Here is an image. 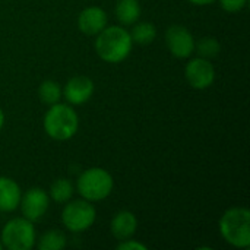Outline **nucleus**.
<instances>
[{
    "mask_svg": "<svg viewBox=\"0 0 250 250\" xmlns=\"http://www.w3.org/2000/svg\"><path fill=\"white\" fill-rule=\"evenodd\" d=\"M190 1L192 4H196V6H208V4H212L215 0H188Z\"/></svg>",
    "mask_w": 250,
    "mask_h": 250,
    "instance_id": "obj_22",
    "label": "nucleus"
},
{
    "mask_svg": "<svg viewBox=\"0 0 250 250\" xmlns=\"http://www.w3.org/2000/svg\"><path fill=\"white\" fill-rule=\"evenodd\" d=\"M111 234L119 240H126L135 236L138 230V220L133 212L130 211H119L110 223Z\"/></svg>",
    "mask_w": 250,
    "mask_h": 250,
    "instance_id": "obj_12",
    "label": "nucleus"
},
{
    "mask_svg": "<svg viewBox=\"0 0 250 250\" xmlns=\"http://www.w3.org/2000/svg\"><path fill=\"white\" fill-rule=\"evenodd\" d=\"M117 249L119 250H146L148 248H146L144 243L136 242V240H133V239L130 237V239L122 240V242L117 245Z\"/></svg>",
    "mask_w": 250,
    "mask_h": 250,
    "instance_id": "obj_21",
    "label": "nucleus"
},
{
    "mask_svg": "<svg viewBox=\"0 0 250 250\" xmlns=\"http://www.w3.org/2000/svg\"><path fill=\"white\" fill-rule=\"evenodd\" d=\"M3 248L9 250H31L35 245L34 223L22 218H13L7 221L0 236Z\"/></svg>",
    "mask_w": 250,
    "mask_h": 250,
    "instance_id": "obj_5",
    "label": "nucleus"
},
{
    "mask_svg": "<svg viewBox=\"0 0 250 250\" xmlns=\"http://www.w3.org/2000/svg\"><path fill=\"white\" fill-rule=\"evenodd\" d=\"M97 218L95 207L86 199L67 201L62 211V223L72 233H83L92 227Z\"/></svg>",
    "mask_w": 250,
    "mask_h": 250,
    "instance_id": "obj_6",
    "label": "nucleus"
},
{
    "mask_svg": "<svg viewBox=\"0 0 250 250\" xmlns=\"http://www.w3.org/2000/svg\"><path fill=\"white\" fill-rule=\"evenodd\" d=\"M108 23V16L104 9L98 6L85 7L78 16V28L85 35L100 34Z\"/></svg>",
    "mask_w": 250,
    "mask_h": 250,
    "instance_id": "obj_11",
    "label": "nucleus"
},
{
    "mask_svg": "<svg viewBox=\"0 0 250 250\" xmlns=\"http://www.w3.org/2000/svg\"><path fill=\"white\" fill-rule=\"evenodd\" d=\"M3 249V245H1V240H0V250Z\"/></svg>",
    "mask_w": 250,
    "mask_h": 250,
    "instance_id": "obj_24",
    "label": "nucleus"
},
{
    "mask_svg": "<svg viewBox=\"0 0 250 250\" xmlns=\"http://www.w3.org/2000/svg\"><path fill=\"white\" fill-rule=\"evenodd\" d=\"M94 89H95L94 82L88 76L76 75L66 82V85L63 88V95L69 104L82 105L91 100Z\"/></svg>",
    "mask_w": 250,
    "mask_h": 250,
    "instance_id": "obj_10",
    "label": "nucleus"
},
{
    "mask_svg": "<svg viewBox=\"0 0 250 250\" xmlns=\"http://www.w3.org/2000/svg\"><path fill=\"white\" fill-rule=\"evenodd\" d=\"M73 183L69 179H56L50 186L48 196L57 204H66L73 196Z\"/></svg>",
    "mask_w": 250,
    "mask_h": 250,
    "instance_id": "obj_15",
    "label": "nucleus"
},
{
    "mask_svg": "<svg viewBox=\"0 0 250 250\" xmlns=\"http://www.w3.org/2000/svg\"><path fill=\"white\" fill-rule=\"evenodd\" d=\"M22 190L10 177H0V212H13L21 202Z\"/></svg>",
    "mask_w": 250,
    "mask_h": 250,
    "instance_id": "obj_13",
    "label": "nucleus"
},
{
    "mask_svg": "<svg viewBox=\"0 0 250 250\" xmlns=\"http://www.w3.org/2000/svg\"><path fill=\"white\" fill-rule=\"evenodd\" d=\"M3 125H4V113H3V110L0 108V130L3 129Z\"/></svg>",
    "mask_w": 250,
    "mask_h": 250,
    "instance_id": "obj_23",
    "label": "nucleus"
},
{
    "mask_svg": "<svg viewBox=\"0 0 250 250\" xmlns=\"http://www.w3.org/2000/svg\"><path fill=\"white\" fill-rule=\"evenodd\" d=\"M246 4H248V0H220L221 9L229 13L240 12L246 7Z\"/></svg>",
    "mask_w": 250,
    "mask_h": 250,
    "instance_id": "obj_20",
    "label": "nucleus"
},
{
    "mask_svg": "<svg viewBox=\"0 0 250 250\" xmlns=\"http://www.w3.org/2000/svg\"><path fill=\"white\" fill-rule=\"evenodd\" d=\"M166 44L168 51L177 59H188L195 53V38L183 25H171L166 31Z\"/></svg>",
    "mask_w": 250,
    "mask_h": 250,
    "instance_id": "obj_7",
    "label": "nucleus"
},
{
    "mask_svg": "<svg viewBox=\"0 0 250 250\" xmlns=\"http://www.w3.org/2000/svg\"><path fill=\"white\" fill-rule=\"evenodd\" d=\"M185 76L193 89H207L215 81V67L208 59L196 57L186 64Z\"/></svg>",
    "mask_w": 250,
    "mask_h": 250,
    "instance_id": "obj_8",
    "label": "nucleus"
},
{
    "mask_svg": "<svg viewBox=\"0 0 250 250\" xmlns=\"http://www.w3.org/2000/svg\"><path fill=\"white\" fill-rule=\"evenodd\" d=\"M116 18L122 25H133L141 18V4L138 0H119L116 4Z\"/></svg>",
    "mask_w": 250,
    "mask_h": 250,
    "instance_id": "obj_14",
    "label": "nucleus"
},
{
    "mask_svg": "<svg viewBox=\"0 0 250 250\" xmlns=\"http://www.w3.org/2000/svg\"><path fill=\"white\" fill-rule=\"evenodd\" d=\"M66 246V236L60 230H48L38 242L40 250H60Z\"/></svg>",
    "mask_w": 250,
    "mask_h": 250,
    "instance_id": "obj_18",
    "label": "nucleus"
},
{
    "mask_svg": "<svg viewBox=\"0 0 250 250\" xmlns=\"http://www.w3.org/2000/svg\"><path fill=\"white\" fill-rule=\"evenodd\" d=\"M195 50L199 54V57H204V59L209 60V59L217 57L220 54L221 45H220L217 38H214V37H204L198 42L195 41Z\"/></svg>",
    "mask_w": 250,
    "mask_h": 250,
    "instance_id": "obj_19",
    "label": "nucleus"
},
{
    "mask_svg": "<svg viewBox=\"0 0 250 250\" xmlns=\"http://www.w3.org/2000/svg\"><path fill=\"white\" fill-rule=\"evenodd\" d=\"M38 95H40V100L48 105H53L56 103H60V98L63 95V89L60 86L59 82L56 81H44L40 88H38Z\"/></svg>",
    "mask_w": 250,
    "mask_h": 250,
    "instance_id": "obj_17",
    "label": "nucleus"
},
{
    "mask_svg": "<svg viewBox=\"0 0 250 250\" xmlns=\"http://www.w3.org/2000/svg\"><path fill=\"white\" fill-rule=\"evenodd\" d=\"M113 188V176L101 167L86 168L76 180L78 193L89 202H98L108 198Z\"/></svg>",
    "mask_w": 250,
    "mask_h": 250,
    "instance_id": "obj_4",
    "label": "nucleus"
},
{
    "mask_svg": "<svg viewBox=\"0 0 250 250\" xmlns=\"http://www.w3.org/2000/svg\"><path fill=\"white\" fill-rule=\"evenodd\" d=\"M44 130L54 141H69L73 138L79 127L78 113L63 103H56L50 105L44 116Z\"/></svg>",
    "mask_w": 250,
    "mask_h": 250,
    "instance_id": "obj_2",
    "label": "nucleus"
},
{
    "mask_svg": "<svg viewBox=\"0 0 250 250\" xmlns=\"http://www.w3.org/2000/svg\"><path fill=\"white\" fill-rule=\"evenodd\" d=\"M220 234L233 248L250 246V211L243 207L227 209L220 218Z\"/></svg>",
    "mask_w": 250,
    "mask_h": 250,
    "instance_id": "obj_3",
    "label": "nucleus"
},
{
    "mask_svg": "<svg viewBox=\"0 0 250 250\" xmlns=\"http://www.w3.org/2000/svg\"><path fill=\"white\" fill-rule=\"evenodd\" d=\"M48 205H50V196L41 188H32L26 190L21 196V202H19L22 215L32 223L41 220L45 215Z\"/></svg>",
    "mask_w": 250,
    "mask_h": 250,
    "instance_id": "obj_9",
    "label": "nucleus"
},
{
    "mask_svg": "<svg viewBox=\"0 0 250 250\" xmlns=\"http://www.w3.org/2000/svg\"><path fill=\"white\" fill-rule=\"evenodd\" d=\"M132 41L139 45H148L151 44L157 37V28L151 22H139L136 23L130 31Z\"/></svg>",
    "mask_w": 250,
    "mask_h": 250,
    "instance_id": "obj_16",
    "label": "nucleus"
},
{
    "mask_svg": "<svg viewBox=\"0 0 250 250\" xmlns=\"http://www.w3.org/2000/svg\"><path fill=\"white\" fill-rule=\"evenodd\" d=\"M130 32L122 26H105L95 40V51L98 57L107 63H120L129 57L132 51Z\"/></svg>",
    "mask_w": 250,
    "mask_h": 250,
    "instance_id": "obj_1",
    "label": "nucleus"
}]
</instances>
